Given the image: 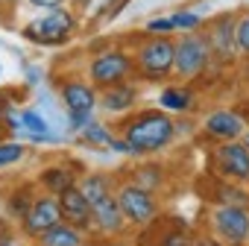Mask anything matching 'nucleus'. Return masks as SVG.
Masks as SVG:
<instances>
[{"label": "nucleus", "mask_w": 249, "mask_h": 246, "mask_svg": "<svg viewBox=\"0 0 249 246\" xmlns=\"http://www.w3.org/2000/svg\"><path fill=\"white\" fill-rule=\"evenodd\" d=\"M170 138H173V120L164 114H144L141 120L129 123L126 129L132 153H156L164 144H170Z\"/></svg>", "instance_id": "obj_1"}, {"label": "nucleus", "mask_w": 249, "mask_h": 246, "mask_svg": "<svg viewBox=\"0 0 249 246\" xmlns=\"http://www.w3.org/2000/svg\"><path fill=\"white\" fill-rule=\"evenodd\" d=\"M71 30H73V15L65 9H50V15L30 24L24 30V35L30 41H38V44H62L71 35Z\"/></svg>", "instance_id": "obj_2"}, {"label": "nucleus", "mask_w": 249, "mask_h": 246, "mask_svg": "<svg viewBox=\"0 0 249 246\" xmlns=\"http://www.w3.org/2000/svg\"><path fill=\"white\" fill-rule=\"evenodd\" d=\"M138 65H141V70H144L150 79L164 76L170 68H176V44H173L170 38H164V35L147 41V44L141 47V53H138Z\"/></svg>", "instance_id": "obj_3"}, {"label": "nucleus", "mask_w": 249, "mask_h": 246, "mask_svg": "<svg viewBox=\"0 0 249 246\" xmlns=\"http://www.w3.org/2000/svg\"><path fill=\"white\" fill-rule=\"evenodd\" d=\"M132 62L126 53H120V50H108V53H100L94 62H91V79L97 85H117L123 76L129 73Z\"/></svg>", "instance_id": "obj_4"}, {"label": "nucleus", "mask_w": 249, "mask_h": 246, "mask_svg": "<svg viewBox=\"0 0 249 246\" xmlns=\"http://www.w3.org/2000/svg\"><path fill=\"white\" fill-rule=\"evenodd\" d=\"M205 59H208V44H205V38L191 35V33L182 35V41L176 44V70H179L182 76H194V73L202 70Z\"/></svg>", "instance_id": "obj_5"}, {"label": "nucleus", "mask_w": 249, "mask_h": 246, "mask_svg": "<svg viewBox=\"0 0 249 246\" xmlns=\"http://www.w3.org/2000/svg\"><path fill=\"white\" fill-rule=\"evenodd\" d=\"M117 205H120L123 217L132 220V223H147L156 214V205L144 188H123L117 196Z\"/></svg>", "instance_id": "obj_6"}, {"label": "nucleus", "mask_w": 249, "mask_h": 246, "mask_svg": "<svg viewBox=\"0 0 249 246\" xmlns=\"http://www.w3.org/2000/svg\"><path fill=\"white\" fill-rule=\"evenodd\" d=\"M59 202H62L65 223H71L76 228H85L94 220V208H91V202L85 199V193L79 188H68L65 193H59Z\"/></svg>", "instance_id": "obj_7"}, {"label": "nucleus", "mask_w": 249, "mask_h": 246, "mask_svg": "<svg viewBox=\"0 0 249 246\" xmlns=\"http://www.w3.org/2000/svg\"><path fill=\"white\" fill-rule=\"evenodd\" d=\"M62 220H65V217H62V202L38 199V202L30 208V214H27V231H30V234H36V237H41L44 231L56 228Z\"/></svg>", "instance_id": "obj_8"}, {"label": "nucleus", "mask_w": 249, "mask_h": 246, "mask_svg": "<svg viewBox=\"0 0 249 246\" xmlns=\"http://www.w3.org/2000/svg\"><path fill=\"white\" fill-rule=\"evenodd\" d=\"M217 220V228L226 240H234V243H243L246 234H249V214L240 208V205H226L214 214Z\"/></svg>", "instance_id": "obj_9"}, {"label": "nucleus", "mask_w": 249, "mask_h": 246, "mask_svg": "<svg viewBox=\"0 0 249 246\" xmlns=\"http://www.w3.org/2000/svg\"><path fill=\"white\" fill-rule=\"evenodd\" d=\"M217 158H220V167H223L229 176L249 179V150H246V147H240V144H226V147H220Z\"/></svg>", "instance_id": "obj_10"}, {"label": "nucleus", "mask_w": 249, "mask_h": 246, "mask_svg": "<svg viewBox=\"0 0 249 246\" xmlns=\"http://www.w3.org/2000/svg\"><path fill=\"white\" fill-rule=\"evenodd\" d=\"M205 129L217 138H237L243 132V120L231 111H214L208 120H205Z\"/></svg>", "instance_id": "obj_11"}, {"label": "nucleus", "mask_w": 249, "mask_h": 246, "mask_svg": "<svg viewBox=\"0 0 249 246\" xmlns=\"http://www.w3.org/2000/svg\"><path fill=\"white\" fill-rule=\"evenodd\" d=\"M62 100H65V105H68L71 111H76V114H88V111L94 108V91H91L88 85H82V82H68V85L62 88Z\"/></svg>", "instance_id": "obj_12"}, {"label": "nucleus", "mask_w": 249, "mask_h": 246, "mask_svg": "<svg viewBox=\"0 0 249 246\" xmlns=\"http://www.w3.org/2000/svg\"><path fill=\"white\" fill-rule=\"evenodd\" d=\"M234 27L237 24H231V18H220L214 27H211V33H208V41L217 47V53L226 59V56H231V50H234V44H237V38H234Z\"/></svg>", "instance_id": "obj_13"}, {"label": "nucleus", "mask_w": 249, "mask_h": 246, "mask_svg": "<svg viewBox=\"0 0 249 246\" xmlns=\"http://www.w3.org/2000/svg\"><path fill=\"white\" fill-rule=\"evenodd\" d=\"M94 220H97L100 228H106V231H117L120 223H123V211H120V205H117L111 196H106L103 202L94 205Z\"/></svg>", "instance_id": "obj_14"}, {"label": "nucleus", "mask_w": 249, "mask_h": 246, "mask_svg": "<svg viewBox=\"0 0 249 246\" xmlns=\"http://www.w3.org/2000/svg\"><path fill=\"white\" fill-rule=\"evenodd\" d=\"M135 103V88L132 85H111V88H106V94H103V105L108 108V111H123V108H129Z\"/></svg>", "instance_id": "obj_15"}, {"label": "nucleus", "mask_w": 249, "mask_h": 246, "mask_svg": "<svg viewBox=\"0 0 249 246\" xmlns=\"http://www.w3.org/2000/svg\"><path fill=\"white\" fill-rule=\"evenodd\" d=\"M82 240H79V231H76V226H56V228H50V231H44L41 234V246H79Z\"/></svg>", "instance_id": "obj_16"}, {"label": "nucleus", "mask_w": 249, "mask_h": 246, "mask_svg": "<svg viewBox=\"0 0 249 246\" xmlns=\"http://www.w3.org/2000/svg\"><path fill=\"white\" fill-rule=\"evenodd\" d=\"M79 191L85 193V199H88L91 208H94L97 202H103V199L108 196V182H106L103 176H88V179L79 185Z\"/></svg>", "instance_id": "obj_17"}, {"label": "nucleus", "mask_w": 249, "mask_h": 246, "mask_svg": "<svg viewBox=\"0 0 249 246\" xmlns=\"http://www.w3.org/2000/svg\"><path fill=\"white\" fill-rule=\"evenodd\" d=\"M21 126L33 135V138H47V120L36 111H24L21 114Z\"/></svg>", "instance_id": "obj_18"}, {"label": "nucleus", "mask_w": 249, "mask_h": 246, "mask_svg": "<svg viewBox=\"0 0 249 246\" xmlns=\"http://www.w3.org/2000/svg\"><path fill=\"white\" fill-rule=\"evenodd\" d=\"M161 105H164V108H173V111H182V108L191 105V97H188V91L164 88V91H161Z\"/></svg>", "instance_id": "obj_19"}, {"label": "nucleus", "mask_w": 249, "mask_h": 246, "mask_svg": "<svg viewBox=\"0 0 249 246\" xmlns=\"http://www.w3.org/2000/svg\"><path fill=\"white\" fill-rule=\"evenodd\" d=\"M44 185L56 193H65L68 188H73V176L68 170H47L44 173Z\"/></svg>", "instance_id": "obj_20"}, {"label": "nucleus", "mask_w": 249, "mask_h": 246, "mask_svg": "<svg viewBox=\"0 0 249 246\" xmlns=\"http://www.w3.org/2000/svg\"><path fill=\"white\" fill-rule=\"evenodd\" d=\"M21 156H24V147L21 144H0V167L15 164Z\"/></svg>", "instance_id": "obj_21"}, {"label": "nucleus", "mask_w": 249, "mask_h": 246, "mask_svg": "<svg viewBox=\"0 0 249 246\" xmlns=\"http://www.w3.org/2000/svg\"><path fill=\"white\" fill-rule=\"evenodd\" d=\"M234 38H237V47L243 53H249V15H243L234 27Z\"/></svg>", "instance_id": "obj_22"}, {"label": "nucleus", "mask_w": 249, "mask_h": 246, "mask_svg": "<svg viewBox=\"0 0 249 246\" xmlns=\"http://www.w3.org/2000/svg\"><path fill=\"white\" fill-rule=\"evenodd\" d=\"M173 21H176L179 30H196L199 27V15H194V12H176Z\"/></svg>", "instance_id": "obj_23"}, {"label": "nucleus", "mask_w": 249, "mask_h": 246, "mask_svg": "<svg viewBox=\"0 0 249 246\" xmlns=\"http://www.w3.org/2000/svg\"><path fill=\"white\" fill-rule=\"evenodd\" d=\"M85 135L91 138V141H97V144H111V135H106V129L100 126V123H88V126H85Z\"/></svg>", "instance_id": "obj_24"}, {"label": "nucleus", "mask_w": 249, "mask_h": 246, "mask_svg": "<svg viewBox=\"0 0 249 246\" xmlns=\"http://www.w3.org/2000/svg\"><path fill=\"white\" fill-rule=\"evenodd\" d=\"M147 30L150 33H170V30H176V21H173V15L170 18H153L147 24Z\"/></svg>", "instance_id": "obj_25"}, {"label": "nucleus", "mask_w": 249, "mask_h": 246, "mask_svg": "<svg viewBox=\"0 0 249 246\" xmlns=\"http://www.w3.org/2000/svg\"><path fill=\"white\" fill-rule=\"evenodd\" d=\"M36 3H41V6H47V9H56L59 0H36Z\"/></svg>", "instance_id": "obj_26"}, {"label": "nucleus", "mask_w": 249, "mask_h": 246, "mask_svg": "<svg viewBox=\"0 0 249 246\" xmlns=\"http://www.w3.org/2000/svg\"><path fill=\"white\" fill-rule=\"evenodd\" d=\"M167 246H182V237H170V240H167Z\"/></svg>", "instance_id": "obj_27"}, {"label": "nucleus", "mask_w": 249, "mask_h": 246, "mask_svg": "<svg viewBox=\"0 0 249 246\" xmlns=\"http://www.w3.org/2000/svg\"><path fill=\"white\" fill-rule=\"evenodd\" d=\"M73 3H76V6H82V9H85V6H88V3H91V0H73Z\"/></svg>", "instance_id": "obj_28"}, {"label": "nucleus", "mask_w": 249, "mask_h": 246, "mask_svg": "<svg viewBox=\"0 0 249 246\" xmlns=\"http://www.w3.org/2000/svg\"><path fill=\"white\" fill-rule=\"evenodd\" d=\"M246 147H249V135H246Z\"/></svg>", "instance_id": "obj_29"}]
</instances>
